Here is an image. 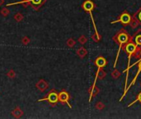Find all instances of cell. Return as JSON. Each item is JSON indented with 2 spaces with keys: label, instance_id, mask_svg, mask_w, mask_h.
<instances>
[{
  "label": "cell",
  "instance_id": "6da1fadb",
  "mask_svg": "<svg viewBox=\"0 0 141 119\" xmlns=\"http://www.w3.org/2000/svg\"><path fill=\"white\" fill-rule=\"evenodd\" d=\"M131 37H132V36L129 35V34L125 29H124V28H122V29L120 30L116 34H115V36H113V37H112L113 41L119 45V50H118V51H117L116 58L115 63H114V68L116 66L117 61H118V57H119V54H120L121 50L124 49V47H125L126 45L129 42V40L131 39Z\"/></svg>",
  "mask_w": 141,
  "mask_h": 119
},
{
  "label": "cell",
  "instance_id": "7a4b0ae2",
  "mask_svg": "<svg viewBox=\"0 0 141 119\" xmlns=\"http://www.w3.org/2000/svg\"><path fill=\"white\" fill-rule=\"evenodd\" d=\"M141 48H139L136 44H135V42H134L133 38L131 37V39L129 40V42L126 45L125 47H124L123 50L124 51H126V53L128 55V65H127V68L124 70V72H129V64H131V57L132 56H134L135 58H136V56L139 51V50Z\"/></svg>",
  "mask_w": 141,
  "mask_h": 119
},
{
  "label": "cell",
  "instance_id": "3957f363",
  "mask_svg": "<svg viewBox=\"0 0 141 119\" xmlns=\"http://www.w3.org/2000/svg\"><path fill=\"white\" fill-rule=\"evenodd\" d=\"M47 0H21V1L17 2V3H12L7 4L6 7L9 6H14V5L21 4L23 5L24 8H27L28 6H31L35 11H39L40 8L46 3Z\"/></svg>",
  "mask_w": 141,
  "mask_h": 119
},
{
  "label": "cell",
  "instance_id": "277c9868",
  "mask_svg": "<svg viewBox=\"0 0 141 119\" xmlns=\"http://www.w3.org/2000/svg\"><path fill=\"white\" fill-rule=\"evenodd\" d=\"M94 7H95V4L92 0H85V1H84L82 4L83 9L85 11V12H87L90 14L93 25V27H94V30H95V33L99 34L98 32H97V27H96V23H95V21H94V18H93V10L94 9Z\"/></svg>",
  "mask_w": 141,
  "mask_h": 119
},
{
  "label": "cell",
  "instance_id": "5b68a950",
  "mask_svg": "<svg viewBox=\"0 0 141 119\" xmlns=\"http://www.w3.org/2000/svg\"><path fill=\"white\" fill-rule=\"evenodd\" d=\"M44 101L48 102L51 106H55L59 103V93L55 89H51L47 94L46 97L37 100V102H44Z\"/></svg>",
  "mask_w": 141,
  "mask_h": 119
},
{
  "label": "cell",
  "instance_id": "8992f818",
  "mask_svg": "<svg viewBox=\"0 0 141 119\" xmlns=\"http://www.w3.org/2000/svg\"><path fill=\"white\" fill-rule=\"evenodd\" d=\"M131 18H132V16L129 14L127 11H124V12H122L121 13L119 18H118L116 21L111 22V24L116 23V22H120V23H121L123 26L126 27L129 24V22L131 21Z\"/></svg>",
  "mask_w": 141,
  "mask_h": 119
},
{
  "label": "cell",
  "instance_id": "52a82bcc",
  "mask_svg": "<svg viewBox=\"0 0 141 119\" xmlns=\"http://www.w3.org/2000/svg\"><path fill=\"white\" fill-rule=\"evenodd\" d=\"M69 99H70V95L67 91H65L64 89L61 90L59 93V102L61 104H67L69 106V108H72V106L69 103Z\"/></svg>",
  "mask_w": 141,
  "mask_h": 119
},
{
  "label": "cell",
  "instance_id": "ba28073f",
  "mask_svg": "<svg viewBox=\"0 0 141 119\" xmlns=\"http://www.w3.org/2000/svg\"><path fill=\"white\" fill-rule=\"evenodd\" d=\"M136 63H139V65H138V71H137V73H136V75H135V76H134V78L133 79V80H132V82L131 83V84H129V85L127 87V89H126V92H124V94H123V95L121 96V99H120V102H121V100L124 99V97H125V96H126V94H127V92H128V90L129 89H131V87H132V85H133V84L135 83V81H136V79H137V78H138V76H139V74H140V72H141V59H139L137 62H136ZM136 63H134V65H132L131 66H129V69H131V68L132 67V66H134L135 64H136Z\"/></svg>",
  "mask_w": 141,
  "mask_h": 119
},
{
  "label": "cell",
  "instance_id": "9c48e42d",
  "mask_svg": "<svg viewBox=\"0 0 141 119\" xmlns=\"http://www.w3.org/2000/svg\"><path fill=\"white\" fill-rule=\"evenodd\" d=\"M36 87L37 89L40 90L41 92H45L49 88V84L43 79H40L38 82L36 84Z\"/></svg>",
  "mask_w": 141,
  "mask_h": 119
},
{
  "label": "cell",
  "instance_id": "30bf717a",
  "mask_svg": "<svg viewBox=\"0 0 141 119\" xmlns=\"http://www.w3.org/2000/svg\"><path fill=\"white\" fill-rule=\"evenodd\" d=\"M94 64L97 67V70H101V69H103V67L106 65L107 62H106V60L103 56H98V57L95 60Z\"/></svg>",
  "mask_w": 141,
  "mask_h": 119
},
{
  "label": "cell",
  "instance_id": "8fae6325",
  "mask_svg": "<svg viewBox=\"0 0 141 119\" xmlns=\"http://www.w3.org/2000/svg\"><path fill=\"white\" fill-rule=\"evenodd\" d=\"M100 92V89L96 86V85H93L89 88L88 89V93H89V102H91L93 98H95Z\"/></svg>",
  "mask_w": 141,
  "mask_h": 119
},
{
  "label": "cell",
  "instance_id": "7c38bea8",
  "mask_svg": "<svg viewBox=\"0 0 141 119\" xmlns=\"http://www.w3.org/2000/svg\"><path fill=\"white\" fill-rule=\"evenodd\" d=\"M132 38L134 40V42H135V44H136L139 48H141V28L134 33Z\"/></svg>",
  "mask_w": 141,
  "mask_h": 119
},
{
  "label": "cell",
  "instance_id": "4fadbf2b",
  "mask_svg": "<svg viewBox=\"0 0 141 119\" xmlns=\"http://www.w3.org/2000/svg\"><path fill=\"white\" fill-rule=\"evenodd\" d=\"M24 112L22 111L19 107H16L12 111V115L16 118H20L23 116Z\"/></svg>",
  "mask_w": 141,
  "mask_h": 119
},
{
  "label": "cell",
  "instance_id": "5bb4252c",
  "mask_svg": "<svg viewBox=\"0 0 141 119\" xmlns=\"http://www.w3.org/2000/svg\"><path fill=\"white\" fill-rule=\"evenodd\" d=\"M76 54L78 55V57H80L81 59L84 58L88 54V50L85 47H79L76 50Z\"/></svg>",
  "mask_w": 141,
  "mask_h": 119
},
{
  "label": "cell",
  "instance_id": "9a60e30c",
  "mask_svg": "<svg viewBox=\"0 0 141 119\" xmlns=\"http://www.w3.org/2000/svg\"><path fill=\"white\" fill-rule=\"evenodd\" d=\"M129 25L132 28V29H135V28H137L139 25H141V23H140V22L133 15L132 18H131V22H129Z\"/></svg>",
  "mask_w": 141,
  "mask_h": 119
},
{
  "label": "cell",
  "instance_id": "2e32d148",
  "mask_svg": "<svg viewBox=\"0 0 141 119\" xmlns=\"http://www.w3.org/2000/svg\"><path fill=\"white\" fill-rule=\"evenodd\" d=\"M121 73L117 69H116V68H114V70L111 72V77H112V79H118L121 76Z\"/></svg>",
  "mask_w": 141,
  "mask_h": 119
},
{
  "label": "cell",
  "instance_id": "e0dca14e",
  "mask_svg": "<svg viewBox=\"0 0 141 119\" xmlns=\"http://www.w3.org/2000/svg\"><path fill=\"white\" fill-rule=\"evenodd\" d=\"M13 18H14V20H15L17 22H21L22 20H23L24 16L22 15L21 13H17L14 15Z\"/></svg>",
  "mask_w": 141,
  "mask_h": 119
},
{
  "label": "cell",
  "instance_id": "ac0fdd59",
  "mask_svg": "<svg viewBox=\"0 0 141 119\" xmlns=\"http://www.w3.org/2000/svg\"><path fill=\"white\" fill-rule=\"evenodd\" d=\"M66 45L69 48H73L76 45V42L73 38H69L67 40V42H66Z\"/></svg>",
  "mask_w": 141,
  "mask_h": 119
},
{
  "label": "cell",
  "instance_id": "d6986e66",
  "mask_svg": "<svg viewBox=\"0 0 141 119\" xmlns=\"http://www.w3.org/2000/svg\"><path fill=\"white\" fill-rule=\"evenodd\" d=\"M0 13L2 14V16L3 17H8L9 14H10V11L8 10V8H7V7H5V8H3L2 9H1V11H0Z\"/></svg>",
  "mask_w": 141,
  "mask_h": 119
},
{
  "label": "cell",
  "instance_id": "ffe728a7",
  "mask_svg": "<svg viewBox=\"0 0 141 119\" xmlns=\"http://www.w3.org/2000/svg\"><path fill=\"white\" fill-rule=\"evenodd\" d=\"M92 39H93V41L94 42H99L101 41V36L100 35V34H93L92 35Z\"/></svg>",
  "mask_w": 141,
  "mask_h": 119
},
{
  "label": "cell",
  "instance_id": "44dd1931",
  "mask_svg": "<svg viewBox=\"0 0 141 119\" xmlns=\"http://www.w3.org/2000/svg\"><path fill=\"white\" fill-rule=\"evenodd\" d=\"M137 102H139V103H141V92L140 93H139L138 94V95H137V97H136V99H135L134 101H133L131 104H129L127 107H131L133 104H134L135 103H137Z\"/></svg>",
  "mask_w": 141,
  "mask_h": 119
},
{
  "label": "cell",
  "instance_id": "7402d4cb",
  "mask_svg": "<svg viewBox=\"0 0 141 119\" xmlns=\"http://www.w3.org/2000/svg\"><path fill=\"white\" fill-rule=\"evenodd\" d=\"M30 42H31V39L28 37L25 36V37H23L21 38V43L23 44L24 46H26V45H28Z\"/></svg>",
  "mask_w": 141,
  "mask_h": 119
},
{
  "label": "cell",
  "instance_id": "603a6c76",
  "mask_svg": "<svg viewBox=\"0 0 141 119\" xmlns=\"http://www.w3.org/2000/svg\"><path fill=\"white\" fill-rule=\"evenodd\" d=\"M78 42H79L81 45H84L88 42V39H87V37L84 35H82V36L79 37V38H78Z\"/></svg>",
  "mask_w": 141,
  "mask_h": 119
},
{
  "label": "cell",
  "instance_id": "cb8c5ba5",
  "mask_svg": "<svg viewBox=\"0 0 141 119\" xmlns=\"http://www.w3.org/2000/svg\"><path fill=\"white\" fill-rule=\"evenodd\" d=\"M7 76L9 79H14L16 77V72L13 70H10L8 73H7Z\"/></svg>",
  "mask_w": 141,
  "mask_h": 119
},
{
  "label": "cell",
  "instance_id": "d4e9b609",
  "mask_svg": "<svg viewBox=\"0 0 141 119\" xmlns=\"http://www.w3.org/2000/svg\"><path fill=\"white\" fill-rule=\"evenodd\" d=\"M96 108H97V110H102V109H104V107H105V105H104V104L103 103H101V102H97V104H96Z\"/></svg>",
  "mask_w": 141,
  "mask_h": 119
},
{
  "label": "cell",
  "instance_id": "484cf974",
  "mask_svg": "<svg viewBox=\"0 0 141 119\" xmlns=\"http://www.w3.org/2000/svg\"><path fill=\"white\" fill-rule=\"evenodd\" d=\"M134 16L140 22V23H141V7L139 8V10L137 11V12L134 14Z\"/></svg>",
  "mask_w": 141,
  "mask_h": 119
},
{
  "label": "cell",
  "instance_id": "4316f807",
  "mask_svg": "<svg viewBox=\"0 0 141 119\" xmlns=\"http://www.w3.org/2000/svg\"><path fill=\"white\" fill-rule=\"evenodd\" d=\"M4 0H0V7H1V6H3V5L4 4Z\"/></svg>",
  "mask_w": 141,
  "mask_h": 119
},
{
  "label": "cell",
  "instance_id": "83f0119b",
  "mask_svg": "<svg viewBox=\"0 0 141 119\" xmlns=\"http://www.w3.org/2000/svg\"><path fill=\"white\" fill-rule=\"evenodd\" d=\"M140 86H141V83H140Z\"/></svg>",
  "mask_w": 141,
  "mask_h": 119
}]
</instances>
